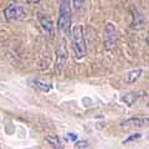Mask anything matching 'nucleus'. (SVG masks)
<instances>
[{"instance_id":"nucleus-14","label":"nucleus","mask_w":149,"mask_h":149,"mask_svg":"<svg viewBox=\"0 0 149 149\" xmlns=\"http://www.w3.org/2000/svg\"><path fill=\"white\" fill-rule=\"evenodd\" d=\"M74 148L76 149H85L88 148V142L87 141H78L74 143Z\"/></svg>"},{"instance_id":"nucleus-15","label":"nucleus","mask_w":149,"mask_h":149,"mask_svg":"<svg viewBox=\"0 0 149 149\" xmlns=\"http://www.w3.org/2000/svg\"><path fill=\"white\" fill-rule=\"evenodd\" d=\"M142 137V134L141 133H137V134H134V136H130V137H128L125 141H123V144L124 143H128V142H132V141H134V139H138V138H141Z\"/></svg>"},{"instance_id":"nucleus-18","label":"nucleus","mask_w":149,"mask_h":149,"mask_svg":"<svg viewBox=\"0 0 149 149\" xmlns=\"http://www.w3.org/2000/svg\"><path fill=\"white\" fill-rule=\"evenodd\" d=\"M58 3H62V1H68V0H57Z\"/></svg>"},{"instance_id":"nucleus-7","label":"nucleus","mask_w":149,"mask_h":149,"mask_svg":"<svg viewBox=\"0 0 149 149\" xmlns=\"http://www.w3.org/2000/svg\"><path fill=\"white\" fill-rule=\"evenodd\" d=\"M148 124V118H139V117H136V118H128L120 122V125L122 127H137V128H141V127H144V125Z\"/></svg>"},{"instance_id":"nucleus-16","label":"nucleus","mask_w":149,"mask_h":149,"mask_svg":"<svg viewBox=\"0 0 149 149\" xmlns=\"http://www.w3.org/2000/svg\"><path fill=\"white\" fill-rule=\"evenodd\" d=\"M67 139L68 141H71V142H74L77 139V134H74V133H68L67 134Z\"/></svg>"},{"instance_id":"nucleus-2","label":"nucleus","mask_w":149,"mask_h":149,"mask_svg":"<svg viewBox=\"0 0 149 149\" xmlns=\"http://www.w3.org/2000/svg\"><path fill=\"white\" fill-rule=\"evenodd\" d=\"M72 25V13L70 8L68 1L60 3V14L57 19V29L62 32L63 35H70Z\"/></svg>"},{"instance_id":"nucleus-4","label":"nucleus","mask_w":149,"mask_h":149,"mask_svg":"<svg viewBox=\"0 0 149 149\" xmlns=\"http://www.w3.org/2000/svg\"><path fill=\"white\" fill-rule=\"evenodd\" d=\"M67 57H68V52L66 49V41L61 40L57 52H56V60H55V70L58 73H61L65 70V66L67 63Z\"/></svg>"},{"instance_id":"nucleus-12","label":"nucleus","mask_w":149,"mask_h":149,"mask_svg":"<svg viewBox=\"0 0 149 149\" xmlns=\"http://www.w3.org/2000/svg\"><path fill=\"white\" fill-rule=\"evenodd\" d=\"M46 141H47L49 144H51V147H54L55 149H62V143L61 139L57 136H49L46 137Z\"/></svg>"},{"instance_id":"nucleus-6","label":"nucleus","mask_w":149,"mask_h":149,"mask_svg":"<svg viewBox=\"0 0 149 149\" xmlns=\"http://www.w3.org/2000/svg\"><path fill=\"white\" fill-rule=\"evenodd\" d=\"M37 19H39L40 25H41L42 30L46 32V34H49L50 36L54 35V22H52V20H51L46 14H41V13H37Z\"/></svg>"},{"instance_id":"nucleus-3","label":"nucleus","mask_w":149,"mask_h":149,"mask_svg":"<svg viewBox=\"0 0 149 149\" xmlns=\"http://www.w3.org/2000/svg\"><path fill=\"white\" fill-rule=\"evenodd\" d=\"M103 40H104V47L107 50H113L118 42V31L113 24L108 22L104 26L103 32Z\"/></svg>"},{"instance_id":"nucleus-9","label":"nucleus","mask_w":149,"mask_h":149,"mask_svg":"<svg viewBox=\"0 0 149 149\" xmlns=\"http://www.w3.org/2000/svg\"><path fill=\"white\" fill-rule=\"evenodd\" d=\"M141 96H142L141 92H129V93H127V95L120 97V101H122L123 103H125L127 106H133Z\"/></svg>"},{"instance_id":"nucleus-8","label":"nucleus","mask_w":149,"mask_h":149,"mask_svg":"<svg viewBox=\"0 0 149 149\" xmlns=\"http://www.w3.org/2000/svg\"><path fill=\"white\" fill-rule=\"evenodd\" d=\"M144 24H146V17H144V15L138 11V10H134L133 11V22H132V26L134 27V29H142V27L144 26Z\"/></svg>"},{"instance_id":"nucleus-11","label":"nucleus","mask_w":149,"mask_h":149,"mask_svg":"<svg viewBox=\"0 0 149 149\" xmlns=\"http://www.w3.org/2000/svg\"><path fill=\"white\" fill-rule=\"evenodd\" d=\"M142 73H143V70H141V68H137V70H133V71L128 72V74H127V82L128 83H134L139 77L142 76Z\"/></svg>"},{"instance_id":"nucleus-1","label":"nucleus","mask_w":149,"mask_h":149,"mask_svg":"<svg viewBox=\"0 0 149 149\" xmlns=\"http://www.w3.org/2000/svg\"><path fill=\"white\" fill-rule=\"evenodd\" d=\"M71 41H72V47L76 55V58L81 60L87 55V45H86V39L85 34H83V27L82 25H76L71 27Z\"/></svg>"},{"instance_id":"nucleus-10","label":"nucleus","mask_w":149,"mask_h":149,"mask_svg":"<svg viewBox=\"0 0 149 149\" xmlns=\"http://www.w3.org/2000/svg\"><path fill=\"white\" fill-rule=\"evenodd\" d=\"M31 83H32V86H34L35 88H37V90H40L42 92H49L51 88H52V85H51L50 82H45L42 80H39V78L32 80Z\"/></svg>"},{"instance_id":"nucleus-17","label":"nucleus","mask_w":149,"mask_h":149,"mask_svg":"<svg viewBox=\"0 0 149 149\" xmlns=\"http://www.w3.org/2000/svg\"><path fill=\"white\" fill-rule=\"evenodd\" d=\"M26 3L27 4H37V3H40V0H26Z\"/></svg>"},{"instance_id":"nucleus-13","label":"nucleus","mask_w":149,"mask_h":149,"mask_svg":"<svg viewBox=\"0 0 149 149\" xmlns=\"http://www.w3.org/2000/svg\"><path fill=\"white\" fill-rule=\"evenodd\" d=\"M72 1V8L74 9V11H82L86 6V0H71Z\"/></svg>"},{"instance_id":"nucleus-5","label":"nucleus","mask_w":149,"mask_h":149,"mask_svg":"<svg viewBox=\"0 0 149 149\" xmlns=\"http://www.w3.org/2000/svg\"><path fill=\"white\" fill-rule=\"evenodd\" d=\"M4 17L8 21H14V20H21L26 16V13L24 10V8L21 5H15V4H11L8 8L4 9Z\"/></svg>"}]
</instances>
